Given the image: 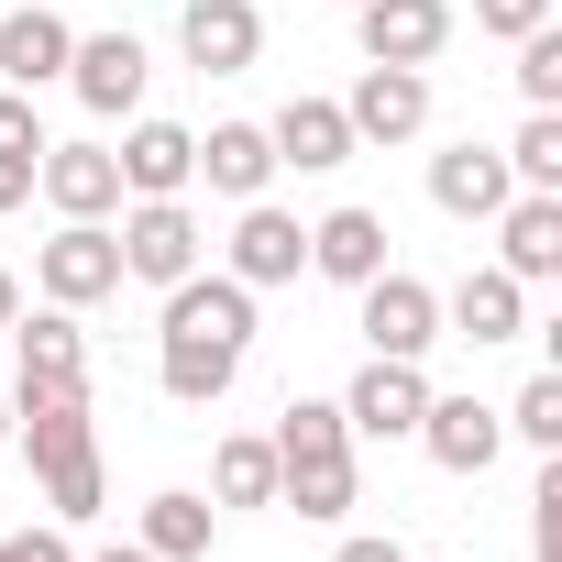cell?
I'll use <instances>...</instances> for the list:
<instances>
[{
	"instance_id": "6da1fadb",
	"label": "cell",
	"mask_w": 562,
	"mask_h": 562,
	"mask_svg": "<svg viewBox=\"0 0 562 562\" xmlns=\"http://www.w3.org/2000/svg\"><path fill=\"white\" fill-rule=\"evenodd\" d=\"M12 430H23V452H34V474H45V507H56V529H89L100 518V430H89V386H12Z\"/></svg>"
},
{
	"instance_id": "7a4b0ae2",
	"label": "cell",
	"mask_w": 562,
	"mask_h": 562,
	"mask_svg": "<svg viewBox=\"0 0 562 562\" xmlns=\"http://www.w3.org/2000/svg\"><path fill=\"white\" fill-rule=\"evenodd\" d=\"M276 507H299V518H342L364 496V463H353V430L331 397H288L276 408Z\"/></svg>"
},
{
	"instance_id": "3957f363",
	"label": "cell",
	"mask_w": 562,
	"mask_h": 562,
	"mask_svg": "<svg viewBox=\"0 0 562 562\" xmlns=\"http://www.w3.org/2000/svg\"><path fill=\"white\" fill-rule=\"evenodd\" d=\"M111 243H122V288H177V276H199L210 265V232H199V210L188 199H122L111 210Z\"/></svg>"
},
{
	"instance_id": "277c9868",
	"label": "cell",
	"mask_w": 562,
	"mask_h": 562,
	"mask_svg": "<svg viewBox=\"0 0 562 562\" xmlns=\"http://www.w3.org/2000/svg\"><path fill=\"white\" fill-rule=\"evenodd\" d=\"M353 331H364V353L430 364V342H441V288H430V276H408V265H375L364 288H353Z\"/></svg>"
},
{
	"instance_id": "5b68a950",
	"label": "cell",
	"mask_w": 562,
	"mask_h": 562,
	"mask_svg": "<svg viewBox=\"0 0 562 562\" xmlns=\"http://www.w3.org/2000/svg\"><path fill=\"white\" fill-rule=\"evenodd\" d=\"M34 299H45V310H100V299H122V243H111V221H56V243L34 254Z\"/></svg>"
},
{
	"instance_id": "8992f818",
	"label": "cell",
	"mask_w": 562,
	"mask_h": 562,
	"mask_svg": "<svg viewBox=\"0 0 562 562\" xmlns=\"http://www.w3.org/2000/svg\"><path fill=\"white\" fill-rule=\"evenodd\" d=\"M221 276H243L254 299H265V288H299V276H310V221L276 210V199H243V221H232V243H221Z\"/></svg>"
},
{
	"instance_id": "52a82bcc",
	"label": "cell",
	"mask_w": 562,
	"mask_h": 562,
	"mask_svg": "<svg viewBox=\"0 0 562 562\" xmlns=\"http://www.w3.org/2000/svg\"><path fill=\"white\" fill-rule=\"evenodd\" d=\"M331 408H342V430H353V441H408V430H419V408H430V375H419V364H397V353H364V375H353Z\"/></svg>"
},
{
	"instance_id": "ba28073f",
	"label": "cell",
	"mask_w": 562,
	"mask_h": 562,
	"mask_svg": "<svg viewBox=\"0 0 562 562\" xmlns=\"http://www.w3.org/2000/svg\"><path fill=\"white\" fill-rule=\"evenodd\" d=\"M452 0H353V45H364V67H430L441 45H452Z\"/></svg>"
},
{
	"instance_id": "9c48e42d",
	"label": "cell",
	"mask_w": 562,
	"mask_h": 562,
	"mask_svg": "<svg viewBox=\"0 0 562 562\" xmlns=\"http://www.w3.org/2000/svg\"><path fill=\"white\" fill-rule=\"evenodd\" d=\"M441 331L452 342H474V353H496V342H518L529 331V288L507 265H463L452 288H441Z\"/></svg>"
},
{
	"instance_id": "30bf717a",
	"label": "cell",
	"mask_w": 562,
	"mask_h": 562,
	"mask_svg": "<svg viewBox=\"0 0 562 562\" xmlns=\"http://www.w3.org/2000/svg\"><path fill=\"white\" fill-rule=\"evenodd\" d=\"M111 166H122V199H188V188H199V133L133 111V133L111 144Z\"/></svg>"
},
{
	"instance_id": "8fae6325",
	"label": "cell",
	"mask_w": 562,
	"mask_h": 562,
	"mask_svg": "<svg viewBox=\"0 0 562 562\" xmlns=\"http://www.w3.org/2000/svg\"><path fill=\"white\" fill-rule=\"evenodd\" d=\"M342 122H353V144H419L430 133V67H364Z\"/></svg>"
},
{
	"instance_id": "7c38bea8",
	"label": "cell",
	"mask_w": 562,
	"mask_h": 562,
	"mask_svg": "<svg viewBox=\"0 0 562 562\" xmlns=\"http://www.w3.org/2000/svg\"><path fill=\"white\" fill-rule=\"evenodd\" d=\"M177 56L199 78H243L265 56V12H254V0H188V12H177Z\"/></svg>"
},
{
	"instance_id": "4fadbf2b",
	"label": "cell",
	"mask_w": 562,
	"mask_h": 562,
	"mask_svg": "<svg viewBox=\"0 0 562 562\" xmlns=\"http://www.w3.org/2000/svg\"><path fill=\"white\" fill-rule=\"evenodd\" d=\"M485 232H496V265L518 276V288H551L562 276V188H518Z\"/></svg>"
},
{
	"instance_id": "5bb4252c",
	"label": "cell",
	"mask_w": 562,
	"mask_h": 562,
	"mask_svg": "<svg viewBox=\"0 0 562 562\" xmlns=\"http://www.w3.org/2000/svg\"><path fill=\"white\" fill-rule=\"evenodd\" d=\"M144 78H155V56H144L133 34H78V56H67V89H78L100 122H133V111H144Z\"/></svg>"
},
{
	"instance_id": "9a60e30c",
	"label": "cell",
	"mask_w": 562,
	"mask_h": 562,
	"mask_svg": "<svg viewBox=\"0 0 562 562\" xmlns=\"http://www.w3.org/2000/svg\"><path fill=\"white\" fill-rule=\"evenodd\" d=\"M34 188H45L56 221H111V210H122V166H111V144H45V155H34Z\"/></svg>"
},
{
	"instance_id": "2e32d148",
	"label": "cell",
	"mask_w": 562,
	"mask_h": 562,
	"mask_svg": "<svg viewBox=\"0 0 562 562\" xmlns=\"http://www.w3.org/2000/svg\"><path fill=\"white\" fill-rule=\"evenodd\" d=\"M408 441H419L441 474H485V463L507 452V419H496L485 397H441V386H430V408H419V430H408Z\"/></svg>"
},
{
	"instance_id": "e0dca14e",
	"label": "cell",
	"mask_w": 562,
	"mask_h": 562,
	"mask_svg": "<svg viewBox=\"0 0 562 562\" xmlns=\"http://www.w3.org/2000/svg\"><path fill=\"white\" fill-rule=\"evenodd\" d=\"M67 56H78V23L67 12H45V0H23V12H0V89H56L67 78Z\"/></svg>"
},
{
	"instance_id": "ac0fdd59",
	"label": "cell",
	"mask_w": 562,
	"mask_h": 562,
	"mask_svg": "<svg viewBox=\"0 0 562 562\" xmlns=\"http://www.w3.org/2000/svg\"><path fill=\"white\" fill-rule=\"evenodd\" d=\"M155 331H199V342H232V353H254V288H243V276H177V288H166V321Z\"/></svg>"
},
{
	"instance_id": "d6986e66",
	"label": "cell",
	"mask_w": 562,
	"mask_h": 562,
	"mask_svg": "<svg viewBox=\"0 0 562 562\" xmlns=\"http://www.w3.org/2000/svg\"><path fill=\"white\" fill-rule=\"evenodd\" d=\"M265 144H276V166H299V177H331V166H353L364 144H353V122H342V100H321V89H299L288 111L265 122Z\"/></svg>"
},
{
	"instance_id": "ffe728a7",
	"label": "cell",
	"mask_w": 562,
	"mask_h": 562,
	"mask_svg": "<svg viewBox=\"0 0 562 562\" xmlns=\"http://www.w3.org/2000/svg\"><path fill=\"white\" fill-rule=\"evenodd\" d=\"M507 199H518V177H507V155H496V144H474V133H463V144H441V155H430V210H452V221H496Z\"/></svg>"
},
{
	"instance_id": "44dd1931",
	"label": "cell",
	"mask_w": 562,
	"mask_h": 562,
	"mask_svg": "<svg viewBox=\"0 0 562 562\" xmlns=\"http://www.w3.org/2000/svg\"><path fill=\"white\" fill-rule=\"evenodd\" d=\"M12 386H89V331H78V310H23V321H12Z\"/></svg>"
},
{
	"instance_id": "7402d4cb",
	"label": "cell",
	"mask_w": 562,
	"mask_h": 562,
	"mask_svg": "<svg viewBox=\"0 0 562 562\" xmlns=\"http://www.w3.org/2000/svg\"><path fill=\"white\" fill-rule=\"evenodd\" d=\"M375 265H386V221H375L364 199H342V210L310 221V276H331V288H364Z\"/></svg>"
},
{
	"instance_id": "603a6c76",
	"label": "cell",
	"mask_w": 562,
	"mask_h": 562,
	"mask_svg": "<svg viewBox=\"0 0 562 562\" xmlns=\"http://www.w3.org/2000/svg\"><path fill=\"white\" fill-rule=\"evenodd\" d=\"M232 375H243V353H232V342H199V331H155V386H166L177 408H221V397H232Z\"/></svg>"
},
{
	"instance_id": "cb8c5ba5",
	"label": "cell",
	"mask_w": 562,
	"mask_h": 562,
	"mask_svg": "<svg viewBox=\"0 0 562 562\" xmlns=\"http://www.w3.org/2000/svg\"><path fill=\"white\" fill-rule=\"evenodd\" d=\"M199 177H210V199H265V188H276L265 122H210V133H199Z\"/></svg>"
},
{
	"instance_id": "d4e9b609",
	"label": "cell",
	"mask_w": 562,
	"mask_h": 562,
	"mask_svg": "<svg viewBox=\"0 0 562 562\" xmlns=\"http://www.w3.org/2000/svg\"><path fill=\"white\" fill-rule=\"evenodd\" d=\"M155 562H210V540H221V507L199 496V485H166V496H144V529H133Z\"/></svg>"
},
{
	"instance_id": "484cf974",
	"label": "cell",
	"mask_w": 562,
	"mask_h": 562,
	"mask_svg": "<svg viewBox=\"0 0 562 562\" xmlns=\"http://www.w3.org/2000/svg\"><path fill=\"white\" fill-rule=\"evenodd\" d=\"M210 507H276V441L265 430H221L210 441Z\"/></svg>"
},
{
	"instance_id": "4316f807",
	"label": "cell",
	"mask_w": 562,
	"mask_h": 562,
	"mask_svg": "<svg viewBox=\"0 0 562 562\" xmlns=\"http://www.w3.org/2000/svg\"><path fill=\"white\" fill-rule=\"evenodd\" d=\"M496 155H507V177H518V188H562V111H529Z\"/></svg>"
},
{
	"instance_id": "83f0119b",
	"label": "cell",
	"mask_w": 562,
	"mask_h": 562,
	"mask_svg": "<svg viewBox=\"0 0 562 562\" xmlns=\"http://www.w3.org/2000/svg\"><path fill=\"white\" fill-rule=\"evenodd\" d=\"M496 419H507V441H529V452H562V375H529V386H518Z\"/></svg>"
},
{
	"instance_id": "f1b7e54d",
	"label": "cell",
	"mask_w": 562,
	"mask_h": 562,
	"mask_svg": "<svg viewBox=\"0 0 562 562\" xmlns=\"http://www.w3.org/2000/svg\"><path fill=\"white\" fill-rule=\"evenodd\" d=\"M518 100H529V111H562V23L518 34Z\"/></svg>"
},
{
	"instance_id": "f546056e",
	"label": "cell",
	"mask_w": 562,
	"mask_h": 562,
	"mask_svg": "<svg viewBox=\"0 0 562 562\" xmlns=\"http://www.w3.org/2000/svg\"><path fill=\"white\" fill-rule=\"evenodd\" d=\"M529 562H562V463H540L529 485Z\"/></svg>"
},
{
	"instance_id": "4dcf8cb0",
	"label": "cell",
	"mask_w": 562,
	"mask_h": 562,
	"mask_svg": "<svg viewBox=\"0 0 562 562\" xmlns=\"http://www.w3.org/2000/svg\"><path fill=\"white\" fill-rule=\"evenodd\" d=\"M540 23H551V0H474V34H496V45H518Z\"/></svg>"
},
{
	"instance_id": "1f68e13d",
	"label": "cell",
	"mask_w": 562,
	"mask_h": 562,
	"mask_svg": "<svg viewBox=\"0 0 562 562\" xmlns=\"http://www.w3.org/2000/svg\"><path fill=\"white\" fill-rule=\"evenodd\" d=\"M0 155H45V111H34V89H0Z\"/></svg>"
},
{
	"instance_id": "d6a6232c",
	"label": "cell",
	"mask_w": 562,
	"mask_h": 562,
	"mask_svg": "<svg viewBox=\"0 0 562 562\" xmlns=\"http://www.w3.org/2000/svg\"><path fill=\"white\" fill-rule=\"evenodd\" d=\"M331 562H408V540H397V529H342Z\"/></svg>"
},
{
	"instance_id": "836d02e7",
	"label": "cell",
	"mask_w": 562,
	"mask_h": 562,
	"mask_svg": "<svg viewBox=\"0 0 562 562\" xmlns=\"http://www.w3.org/2000/svg\"><path fill=\"white\" fill-rule=\"evenodd\" d=\"M12 562H78V540L45 518V529H12Z\"/></svg>"
},
{
	"instance_id": "e575fe53",
	"label": "cell",
	"mask_w": 562,
	"mask_h": 562,
	"mask_svg": "<svg viewBox=\"0 0 562 562\" xmlns=\"http://www.w3.org/2000/svg\"><path fill=\"white\" fill-rule=\"evenodd\" d=\"M34 199V155H0V210H23Z\"/></svg>"
},
{
	"instance_id": "d590c367",
	"label": "cell",
	"mask_w": 562,
	"mask_h": 562,
	"mask_svg": "<svg viewBox=\"0 0 562 562\" xmlns=\"http://www.w3.org/2000/svg\"><path fill=\"white\" fill-rule=\"evenodd\" d=\"M12 321H23V276L0 265V331H12Z\"/></svg>"
},
{
	"instance_id": "8d00e7d4",
	"label": "cell",
	"mask_w": 562,
	"mask_h": 562,
	"mask_svg": "<svg viewBox=\"0 0 562 562\" xmlns=\"http://www.w3.org/2000/svg\"><path fill=\"white\" fill-rule=\"evenodd\" d=\"M78 562H155L144 540H111V551H78Z\"/></svg>"
},
{
	"instance_id": "74e56055",
	"label": "cell",
	"mask_w": 562,
	"mask_h": 562,
	"mask_svg": "<svg viewBox=\"0 0 562 562\" xmlns=\"http://www.w3.org/2000/svg\"><path fill=\"white\" fill-rule=\"evenodd\" d=\"M0 441H12V397H0Z\"/></svg>"
},
{
	"instance_id": "f35d334b",
	"label": "cell",
	"mask_w": 562,
	"mask_h": 562,
	"mask_svg": "<svg viewBox=\"0 0 562 562\" xmlns=\"http://www.w3.org/2000/svg\"><path fill=\"white\" fill-rule=\"evenodd\" d=\"M0 562H12V540H0Z\"/></svg>"
},
{
	"instance_id": "ab89813d",
	"label": "cell",
	"mask_w": 562,
	"mask_h": 562,
	"mask_svg": "<svg viewBox=\"0 0 562 562\" xmlns=\"http://www.w3.org/2000/svg\"><path fill=\"white\" fill-rule=\"evenodd\" d=\"M342 12H353V0H342Z\"/></svg>"
}]
</instances>
